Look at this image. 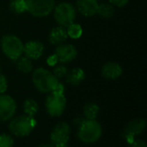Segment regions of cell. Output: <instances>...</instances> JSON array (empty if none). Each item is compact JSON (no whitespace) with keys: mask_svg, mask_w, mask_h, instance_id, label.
Instances as JSON below:
<instances>
[{"mask_svg":"<svg viewBox=\"0 0 147 147\" xmlns=\"http://www.w3.org/2000/svg\"><path fill=\"white\" fill-rule=\"evenodd\" d=\"M0 74H1V68H0Z\"/></svg>","mask_w":147,"mask_h":147,"instance_id":"obj_33","label":"cell"},{"mask_svg":"<svg viewBox=\"0 0 147 147\" xmlns=\"http://www.w3.org/2000/svg\"><path fill=\"white\" fill-rule=\"evenodd\" d=\"M65 81L71 86L77 87L80 85L85 79V73L81 68H74L71 70H68L65 77Z\"/></svg>","mask_w":147,"mask_h":147,"instance_id":"obj_16","label":"cell"},{"mask_svg":"<svg viewBox=\"0 0 147 147\" xmlns=\"http://www.w3.org/2000/svg\"><path fill=\"white\" fill-rule=\"evenodd\" d=\"M44 53V45L37 40L28 41L24 43L23 55L32 61L38 60Z\"/></svg>","mask_w":147,"mask_h":147,"instance_id":"obj_12","label":"cell"},{"mask_svg":"<svg viewBox=\"0 0 147 147\" xmlns=\"http://www.w3.org/2000/svg\"><path fill=\"white\" fill-rule=\"evenodd\" d=\"M47 63L50 67H54V66H56L59 63V62H58V60H57V58H56L54 54L50 55V56H48V58L47 59Z\"/></svg>","mask_w":147,"mask_h":147,"instance_id":"obj_29","label":"cell"},{"mask_svg":"<svg viewBox=\"0 0 147 147\" xmlns=\"http://www.w3.org/2000/svg\"><path fill=\"white\" fill-rule=\"evenodd\" d=\"M146 126V121L144 119L133 120L130 122H128L123 129L122 137L129 144L135 139V137L140 135L145 131Z\"/></svg>","mask_w":147,"mask_h":147,"instance_id":"obj_10","label":"cell"},{"mask_svg":"<svg viewBox=\"0 0 147 147\" xmlns=\"http://www.w3.org/2000/svg\"><path fill=\"white\" fill-rule=\"evenodd\" d=\"M16 67L18 71L23 74H29L34 70L32 60L26 57L25 55H22L17 60H16Z\"/></svg>","mask_w":147,"mask_h":147,"instance_id":"obj_17","label":"cell"},{"mask_svg":"<svg viewBox=\"0 0 147 147\" xmlns=\"http://www.w3.org/2000/svg\"><path fill=\"white\" fill-rule=\"evenodd\" d=\"M97 0H77L76 10L84 16H93L96 14Z\"/></svg>","mask_w":147,"mask_h":147,"instance_id":"obj_13","label":"cell"},{"mask_svg":"<svg viewBox=\"0 0 147 147\" xmlns=\"http://www.w3.org/2000/svg\"><path fill=\"white\" fill-rule=\"evenodd\" d=\"M68 38L66 29L62 26H56L53 27L48 36V41L50 43L53 45H59L61 43H64Z\"/></svg>","mask_w":147,"mask_h":147,"instance_id":"obj_15","label":"cell"},{"mask_svg":"<svg viewBox=\"0 0 147 147\" xmlns=\"http://www.w3.org/2000/svg\"><path fill=\"white\" fill-rule=\"evenodd\" d=\"M67 72H68V69L65 65H63V63H60V64L58 63L56 66H54L53 71L52 73L56 77L57 80L60 81L62 79H65Z\"/></svg>","mask_w":147,"mask_h":147,"instance_id":"obj_23","label":"cell"},{"mask_svg":"<svg viewBox=\"0 0 147 147\" xmlns=\"http://www.w3.org/2000/svg\"><path fill=\"white\" fill-rule=\"evenodd\" d=\"M14 139L9 134L1 133L0 134V147H13Z\"/></svg>","mask_w":147,"mask_h":147,"instance_id":"obj_24","label":"cell"},{"mask_svg":"<svg viewBox=\"0 0 147 147\" xmlns=\"http://www.w3.org/2000/svg\"><path fill=\"white\" fill-rule=\"evenodd\" d=\"M102 75L107 80H116L122 74V68L115 62H106L101 70Z\"/></svg>","mask_w":147,"mask_h":147,"instance_id":"obj_14","label":"cell"},{"mask_svg":"<svg viewBox=\"0 0 147 147\" xmlns=\"http://www.w3.org/2000/svg\"><path fill=\"white\" fill-rule=\"evenodd\" d=\"M84 120H85L84 118H81V117H79V118H76V119H75V120H74V124H75V125H77L78 126H79Z\"/></svg>","mask_w":147,"mask_h":147,"instance_id":"obj_30","label":"cell"},{"mask_svg":"<svg viewBox=\"0 0 147 147\" xmlns=\"http://www.w3.org/2000/svg\"><path fill=\"white\" fill-rule=\"evenodd\" d=\"M102 127L96 120H84L78 126V137L83 143L93 144L100 139Z\"/></svg>","mask_w":147,"mask_h":147,"instance_id":"obj_3","label":"cell"},{"mask_svg":"<svg viewBox=\"0 0 147 147\" xmlns=\"http://www.w3.org/2000/svg\"><path fill=\"white\" fill-rule=\"evenodd\" d=\"M54 55L59 63H68L76 59L78 55V50L74 45L70 43H61L57 45Z\"/></svg>","mask_w":147,"mask_h":147,"instance_id":"obj_11","label":"cell"},{"mask_svg":"<svg viewBox=\"0 0 147 147\" xmlns=\"http://www.w3.org/2000/svg\"><path fill=\"white\" fill-rule=\"evenodd\" d=\"M100 112V107L96 103L90 102L84 107L83 114L85 120H96Z\"/></svg>","mask_w":147,"mask_h":147,"instance_id":"obj_18","label":"cell"},{"mask_svg":"<svg viewBox=\"0 0 147 147\" xmlns=\"http://www.w3.org/2000/svg\"><path fill=\"white\" fill-rule=\"evenodd\" d=\"M58 81L50 70L44 68H37L32 71L33 84L40 93H51Z\"/></svg>","mask_w":147,"mask_h":147,"instance_id":"obj_1","label":"cell"},{"mask_svg":"<svg viewBox=\"0 0 147 147\" xmlns=\"http://www.w3.org/2000/svg\"><path fill=\"white\" fill-rule=\"evenodd\" d=\"M26 11L35 17L49 16L55 6L54 0H25Z\"/></svg>","mask_w":147,"mask_h":147,"instance_id":"obj_6","label":"cell"},{"mask_svg":"<svg viewBox=\"0 0 147 147\" xmlns=\"http://www.w3.org/2000/svg\"><path fill=\"white\" fill-rule=\"evenodd\" d=\"M17 105L16 101L8 94H0V121L11 120L16 114Z\"/></svg>","mask_w":147,"mask_h":147,"instance_id":"obj_9","label":"cell"},{"mask_svg":"<svg viewBox=\"0 0 147 147\" xmlns=\"http://www.w3.org/2000/svg\"><path fill=\"white\" fill-rule=\"evenodd\" d=\"M52 93H55V94H65V86L64 84L60 81H58L52 91Z\"/></svg>","mask_w":147,"mask_h":147,"instance_id":"obj_26","label":"cell"},{"mask_svg":"<svg viewBox=\"0 0 147 147\" xmlns=\"http://www.w3.org/2000/svg\"><path fill=\"white\" fill-rule=\"evenodd\" d=\"M8 88V81L6 77L0 74V94H3L6 92Z\"/></svg>","mask_w":147,"mask_h":147,"instance_id":"obj_25","label":"cell"},{"mask_svg":"<svg viewBox=\"0 0 147 147\" xmlns=\"http://www.w3.org/2000/svg\"><path fill=\"white\" fill-rule=\"evenodd\" d=\"M36 147H55L53 144H43V145H40Z\"/></svg>","mask_w":147,"mask_h":147,"instance_id":"obj_31","label":"cell"},{"mask_svg":"<svg viewBox=\"0 0 147 147\" xmlns=\"http://www.w3.org/2000/svg\"><path fill=\"white\" fill-rule=\"evenodd\" d=\"M22 41L16 35L7 34L4 35L0 40V48L3 55L12 60L16 61L23 55Z\"/></svg>","mask_w":147,"mask_h":147,"instance_id":"obj_4","label":"cell"},{"mask_svg":"<svg viewBox=\"0 0 147 147\" xmlns=\"http://www.w3.org/2000/svg\"><path fill=\"white\" fill-rule=\"evenodd\" d=\"M62 147H69V146H68L66 145V146H62Z\"/></svg>","mask_w":147,"mask_h":147,"instance_id":"obj_32","label":"cell"},{"mask_svg":"<svg viewBox=\"0 0 147 147\" xmlns=\"http://www.w3.org/2000/svg\"><path fill=\"white\" fill-rule=\"evenodd\" d=\"M66 98L65 94L49 93L45 101V107L47 113L52 117H59L65 112Z\"/></svg>","mask_w":147,"mask_h":147,"instance_id":"obj_7","label":"cell"},{"mask_svg":"<svg viewBox=\"0 0 147 147\" xmlns=\"http://www.w3.org/2000/svg\"><path fill=\"white\" fill-rule=\"evenodd\" d=\"M128 147H147V146L144 140L134 139L132 142L128 144Z\"/></svg>","mask_w":147,"mask_h":147,"instance_id":"obj_27","label":"cell"},{"mask_svg":"<svg viewBox=\"0 0 147 147\" xmlns=\"http://www.w3.org/2000/svg\"><path fill=\"white\" fill-rule=\"evenodd\" d=\"M96 14L103 18H110L115 14V7L111 3H100L98 4Z\"/></svg>","mask_w":147,"mask_h":147,"instance_id":"obj_20","label":"cell"},{"mask_svg":"<svg viewBox=\"0 0 147 147\" xmlns=\"http://www.w3.org/2000/svg\"><path fill=\"white\" fill-rule=\"evenodd\" d=\"M53 12V18L58 25L66 28L71 23H74L77 16L76 8L70 3L62 2L55 4Z\"/></svg>","mask_w":147,"mask_h":147,"instance_id":"obj_5","label":"cell"},{"mask_svg":"<svg viewBox=\"0 0 147 147\" xmlns=\"http://www.w3.org/2000/svg\"><path fill=\"white\" fill-rule=\"evenodd\" d=\"M37 126V121L34 117H30L27 114H22L13 117L9 124V132L16 137H26L29 135Z\"/></svg>","mask_w":147,"mask_h":147,"instance_id":"obj_2","label":"cell"},{"mask_svg":"<svg viewBox=\"0 0 147 147\" xmlns=\"http://www.w3.org/2000/svg\"><path fill=\"white\" fill-rule=\"evenodd\" d=\"M24 114H27L30 117H34L39 110L38 103L34 99H27L22 105Z\"/></svg>","mask_w":147,"mask_h":147,"instance_id":"obj_19","label":"cell"},{"mask_svg":"<svg viewBox=\"0 0 147 147\" xmlns=\"http://www.w3.org/2000/svg\"><path fill=\"white\" fill-rule=\"evenodd\" d=\"M109 3H111L114 7H118V8L124 7L128 3V0H109Z\"/></svg>","mask_w":147,"mask_h":147,"instance_id":"obj_28","label":"cell"},{"mask_svg":"<svg viewBox=\"0 0 147 147\" xmlns=\"http://www.w3.org/2000/svg\"><path fill=\"white\" fill-rule=\"evenodd\" d=\"M71 134L70 125L66 122L58 123L53 129L50 134L51 144L55 147H62L66 146Z\"/></svg>","mask_w":147,"mask_h":147,"instance_id":"obj_8","label":"cell"},{"mask_svg":"<svg viewBox=\"0 0 147 147\" xmlns=\"http://www.w3.org/2000/svg\"><path fill=\"white\" fill-rule=\"evenodd\" d=\"M65 29H66L68 37H70L71 39L77 40V39L80 38L83 35V28L78 23H72L70 25H68Z\"/></svg>","mask_w":147,"mask_h":147,"instance_id":"obj_21","label":"cell"},{"mask_svg":"<svg viewBox=\"0 0 147 147\" xmlns=\"http://www.w3.org/2000/svg\"><path fill=\"white\" fill-rule=\"evenodd\" d=\"M9 10L15 14H22L25 12V0H11V2L9 3Z\"/></svg>","mask_w":147,"mask_h":147,"instance_id":"obj_22","label":"cell"}]
</instances>
